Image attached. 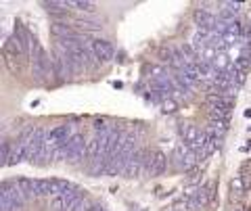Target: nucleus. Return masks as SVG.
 <instances>
[{
    "mask_svg": "<svg viewBox=\"0 0 251 211\" xmlns=\"http://www.w3.org/2000/svg\"><path fill=\"white\" fill-rule=\"evenodd\" d=\"M195 23L199 25V29H205V32H216L218 17H214V15L207 13L205 9H197V11H195Z\"/></svg>",
    "mask_w": 251,
    "mask_h": 211,
    "instance_id": "obj_5",
    "label": "nucleus"
},
{
    "mask_svg": "<svg viewBox=\"0 0 251 211\" xmlns=\"http://www.w3.org/2000/svg\"><path fill=\"white\" fill-rule=\"evenodd\" d=\"M17 182V186H19V190L25 194V199H29V197H34V182L36 180H29V178H19V180H15Z\"/></svg>",
    "mask_w": 251,
    "mask_h": 211,
    "instance_id": "obj_9",
    "label": "nucleus"
},
{
    "mask_svg": "<svg viewBox=\"0 0 251 211\" xmlns=\"http://www.w3.org/2000/svg\"><path fill=\"white\" fill-rule=\"evenodd\" d=\"M92 54L94 59L99 61V63H109V61L113 59V46L109 40H92Z\"/></svg>",
    "mask_w": 251,
    "mask_h": 211,
    "instance_id": "obj_4",
    "label": "nucleus"
},
{
    "mask_svg": "<svg viewBox=\"0 0 251 211\" xmlns=\"http://www.w3.org/2000/svg\"><path fill=\"white\" fill-rule=\"evenodd\" d=\"M230 188H232L234 194H241V190H243V182H241L239 178H234L232 182H230Z\"/></svg>",
    "mask_w": 251,
    "mask_h": 211,
    "instance_id": "obj_13",
    "label": "nucleus"
},
{
    "mask_svg": "<svg viewBox=\"0 0 251 211\" xmlns=\"http://www.w3.org/2000/svg\"><path fill=\"white\" fill-rule=\"evenodd\" d=\"M74 6L75 9H80V11H84V13H92L94 9H97V4L88 2V0H77V2H74Z\"/></svg>",
    "mask_w": 251,
    "mask_h": 211,
    "instance_id": "obj_10",
    "label": "nucleus"
},
{
    "mask_svg": "<svg viewBox=\"0 0 251 211\" xmlns=\"http://www.w3.org/2000/svg\"><path fill=\"white\" fill-rule=\"evenodd\" d=\"M174 159H176V163H178L180 169H193L195 165H197V161H199V159H197V153L191 151V148H188L184 142L176 146Z\"/></svg>",
    "mask_w": 251,
    "mask_h": 211,
    "instance_id": "obj_2",
    "label": "nucleus"
},
{
    "mask_svg": "<svg viewBox=\"0 0 251 211\" xmlns=\"http://www.w3.org/2000/svg\"><path fill=\"white\" fill-rule=\"evenodd\" d=\"M46 11L52 15H67L69 6H74V2H67V0H50V2H44Z\"/></svg>",
    "mask_w": 251,
    "mask_h": 211,
    "instance_id": "obj_8",
    "label": "nucleus"
},
{
    "mask_svg": "<svg viewBox=\"0 0 251 211\" xmlns=\"http://www.w3.org/2000/svg\"><path fill=\"white\" fill-rule=\"evenodd\" d=\"M166 169H168V157H166V153L155 151V153H153L151 167H149V176H151V178H157V176H161Z\"/></svg>",
    "mask_w": 251,
    "mask_h": 211,
    "instance_id": "obj_6",
    "label": "nucleus"
},
{
    "mask_svg": "<svg viewBox=\"0 0 251 211\" xmlns=\"http://www.w3.org/2000/svg\"><path fill=\"white\" fill-rule=\"evenodd\" d=\"M176 109H178V105H176L172 98H166V100L161 103V111H163V113H174Z\"/></svg>",
    "mask_w": 251,
    "mask_h": 211,
    "instance_id": "obj_11",
    "label": "nucleus"
},
{
    "mask_svg": "<svg viewBox=\"0 0 251 211\" xmlns=\"http://www.w3.org/2000/svg\"><path fill=\"white\" fill-rule=\"evenodd\" d=\"M241 6H243L241 2H224V9L228 11V13H232V15H234V13H239V11H241Z\"/></svg>",
    "mask_w": 251,
    "mask_h": 211,
    "instance_id": "obj_12",
    "label": "nucleus"
},
{
    "mask_svg": "<svg viewBox=\"0 0 251 211\" xmlns=\"http://www.w3.org/2000/svg\"><path fill=\"white\" fill-rule=\"evenodd\" d=\"M72 136H74V130H72V126H67V123H65V126L52 128V130L49 132V138H46V142H49L50 148H52V146H63Z\"/></svg>",
    "mask_w": 251,
    "mask_h": 211,
    "instance_id": "obj_3",
    "label": "nucleus"
},
{
    "mask_svg": "<svg viewBox=\"0 0 251 211\" xmlns=\"http://www.w3.org/2000/svg\"><path fill=\"white\" fill-rule=\"evenodd\" d=\"M50 32H52V36H57L59 40H74V38L80 36L72 25H67V23H61V21H54L52 23Z\"/></svg>",
    "mask_w": 251,
    "mask_h": 211,
    "instance_id": "obj_7",
    "label": "nucleus"
},
{
    "mask_svg": "<svg viewBox=\"0 0 251 211\" xmlns=\"http://www.w3.org/2000/svg\"><path fill=\"white\" fill-rule=\"evenodd\" d=\"M168 211H176V209H168Z\"/></svg>",
    "mask_w": 251,
    "mask_h": 211,
    "instance_id": "obj_14",
    "label": "nucleus"
},
{
    "mask_svg": "<svg viewBox=\"0 0 251 211\" xmlns=\"http://www.w3.org/2000/svg\"><path fill=\"white\" fill-rule=\"evenodd\" d=\"M63 146H65V157L72 163H77V161H82L84 157H88V155H86L88 140L84 138V134H74Z\"/></svg>",
    "mask_w": 251,
    "mask_h": 211,
    "instance_id": "obj_1",
    "label": "nucleus"
}]
</instances>
